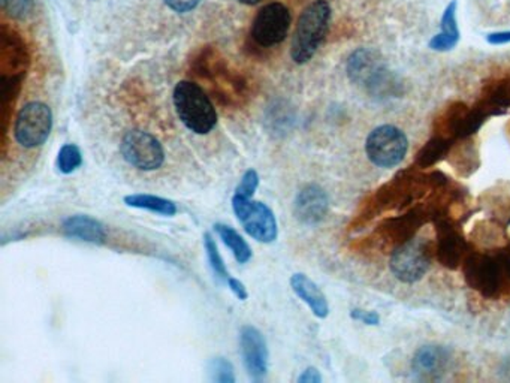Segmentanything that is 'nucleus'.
Returning a JSON list of instances; mask_svg holds the SVG:
<instances>
[{"instance_id": "obj_3", "label": "nucleus", "mask_w": 510, "mask_h": 383, "mask_svg": "<svg viewBox=\"0 0 510 383\" xmlns=\"http://www.w3.org/2000/svg\"><path fill=\"white\" fill-rule=\"evenodd\" d=\"M331 22V6L326 0H314L301 14L292 38V61L304 65L313 59L323 43Z\"/></svg>"}, {"instance_id": "obj_4", "label": "nucleus", "mask_w": 510, "mask_h": 383, "mask_svg": "<svg viewBox=\"0 0 510 383\" xmlns=\"http://www.w3.org/2000/svg\"><path fill=\"white\" fill-rule=\"evenodd\" d=\"M177 116L181 123L197 135L210 134L217 125V111L201 86L180 81L172 93Z\"/></svg>"}, {"instance_id": "obj_5", "label": "nucleus", "mask_w": 510, "mask_h": 383, "mask_svg": "<svg viewBox=\"0 0 510 383\" xmlns=\"http://www.w3.org/2000/svg\"><path fill=\"white\" fill-rule=\"evenodd\" d=\"M433 254V243L415 235L390 252V272L403 283H416L428 273Z\"/></svg>"}, {"instance_id": "obj_24", "label": "nucleus", "mask_w": 510, "mask_h": 383, "mask_svg": "<svg viewBox=\"0 0 510 383\" xmlns=\"http://www.w3.org/2000/svg\"><path fill=\"white\" fill-rule=\"evenodd\" d=\"M204 249H206L207 259H208L211 272L215 274L216 279L219 280L220 283H227V280L231 276H229L224 258L217 249L215 237L210 233L204 235Z\"/></svg>"}, {"instance_id": "obj_1", "label": "nucleus", "mask_w": 510, "mask_h": 383, "mask_svg": "<svg viewBox=\"0 0 510 383\" xmlns=\"http://www.w3.org/2000/svg\"><path fill=\"white\" fill-rule=\"evenodd\" d=\"M466 283L488 300L510 293V245L486 252H470L464 259Z\"/></svg>"}, {"instance_id": "obj_29", "label": "nucleus", "mask_w": 510, "mask_h": 383, "mask_svg": "<svg viewBox=\"0 0 510 383\" xmlns=\"http://www.w3.org/2000/svg\"><path fill=\"white\" fill-rule=\"evenodd\" d=\"M351 318L360 321V322L365 323V325H371V327H376L380 322V316L378 313L361 311V309H353L351 311Z\"/></svg>"}, {"instance_id": "obj_6", "label": "nucleus", "mask_w": 510, "mask_h": 383, "mask_svg": "<svg viewBox=\"0 0 510 383\" xmlns=\"http://www.w3.org/2000/svg\"><path fill=\"white\" fill-rule=\"evenodd\" d=\"M53 129V111L43 102H29L14 121V139L27 150L43 146Z\"/></svg>"}, {"instance_id": "obj_12", "label": "nucleus", "mask_w": 510, "mask_h": 383, "mask_svg": "<svg viewBox=\"0 0 510 383\" xmlns=\"http://www.w3.org/2000/svg\"><path fill=\"white\" fill-rule=\"evenodd\" d=\"M427 222H431V217H429L427 208L424 207V204H419V206L410 208L408 213H404L403 215L385 220L376 229V235H378L379 243H382L385 249L390 247V250H394L395 247H399V244L415 237L420 226Z\"/></svg>"}, {"instance_id": "obj_17", "label": "nucleus", "mask_w": 510, "mask_h": 383, "mask_svg": "<svg viewBox=\"0 0 510 383\" xmlns=\"http://www.w3.org/2000/svg\"><path fill=\"white\" fill-rule=\"evenodd\" d=\"M62 233L66 238L91 244H102L107 240L105 225L89 215H68L62 222Z\"/></svg>"}, {"instance_id": "obj_10", "label": "nucleus", "mask_w": 510, "mask_h": 383, "mask_svg": "<svg viewBox=\"0 0 510 383\" xmlns=\"http://www.w3.org/2000/svg\"><path fill=\"white\" fill-rule=\"evenodd\" d=\"M436 225V244H434V254L438 263L449 270H457L461 267L464 259L470 254L468 243L464 238L461 229L455 220L449 215H443L434 220Z\"/></svg>"}, {"instance_id": "obj_16", "label": "nucleus", "mask_w": 510, "mask_h": 383, "mask_svg": "<svg viewBox=\"0 0 510 383\" xmlns=\"http://www.w3.org/2000/svg\"><path fill=\"white\" fill-rule=\"evenodd\" d=\"M330 210V198L325 190L319 185H305L296 194L293 201V213L301 224L313 225L321 224L325 219Z\"/></svg>"}, {"instance_id": "obj_14", "label": "nucleus", "mask_w": 510, "mask_h": 383, "mask_svg": "<svg viewBox=\"0 0 510 383\" xmlns=\"http://www.w3.org/2000/svg\"><path fill=\"white\" fill-rule=\"evenodd\" d=\"M450 362L452 355L445 346H422L413 355L412 373L418 380L436 382L449 371Z\"/></svg>"}, {"instance_id": "obj_7", "label": "nucleus", "mask_w": 510, "mask_h": 383, "mask_svg": "<svg viewBox=\"0 0 510 383\" xmlns=\"http://www.w3.org/2000/svg\"><path fill=\"white\" fill-rule=\"evenodd\" d=\"M232 210L236 219L243 225L245 233L257 243L271 244L279 237V225L277 219L266 204L254 201V199L232 196Z\"/></svg>"}, {"instance_id": "obj_8", "label": "nucleus", "mask_w": 510, "mask_h": 383, "mask_svg": "<svg viewBox=\"0 0 510 383\" xmlns=\"http://www.w3.org/2000/svg\"><path fill=\"white\" fill-rule=\"evenodd\" d=\"M409 150L408 137L392 125H382L370 132L365 141V153L379 168H394L401 164Z\"/></svg>"}, {"instance_id": "obj_22", "label": "nucleus", "mask_w": 510, "mask_h": 383, "mask_svg": "<svg viewBox=\"0 0 510 383\" xmlns=\"http://www.w3.org/2000/svg\"><path fill=\"white\" fill-rule=\"evenodd\" d=\"M454 144V141L445 139L442 135H434L433 139H429L418 151V155H416V167L422 169L431 168V167L438 164L440 160L445 159L449 155V151L452 150Z\"/></svg>"}, {"instance_id": "obj_18", "label": "nucleus", "mask_w": 510, "mask_h": 383, "mask_svg": "<svg viewBox=\"0 0 510 383\" xmlns=\"http://www.w3.org/2000/svg\"><path fill=\"white\" fill-rule=\"evenodd\" d=\"M291 288L301 302L309 306L312 313L319 319H325L330 314V306L326 302L325 293L322 292L318 284L303 273H296L291 277Z\"/></svg>"}, {"instance_id": "obj_15", "label": "nucleus", "mask_w": 510, "mask_h": 383, "mask_svg": "<svg viewBox=\"0 0 510 383\" xmlns=\"http://www.w3.org/2000/svg\"><path fill=\"white\" fill-rule=\"evenodd\" d=\"M29 65L26 43L8 27L0 34V70L2 77H24Z\"/></svg>"}, {"instance_id": "obj_31", "label": "nucleus", "mask_w": 510, "mask_h": 383, "mask_svg": "<svg viewBox=\"0 0 510 383\" xmlns=\"http://www.w3.org/2000/svg\"><path fill=\"white\" fill-rule=\"evenodd\" d=\"M226 284L227 288L231 289V292L236 295V300L245 302L249 298V291H247L245 284L241 280L236 279V277H229Z\"/></svg>"}, {"instance_id": "obj_20", "label": "nucleus", "mask_w": 510, "mask_h": 383, "mask_svg": "<svg viewBox=\"0 0 510 383\" xmlns=\"http://www.w3.org/2000/svg\"><path fill=\"white\" fill-rule=\"evenodd\" d=\"M461 141H463V144L459 142L458 146L454 144V147H452V150L447 155L449 156L447 162L454 167L455 171L459 176H472L479 168V153H477L476 146L470 141V139H461Z\"/></svg>"}, {"instance_id": "obj_9", "label": "nucleus", "mask_w": 510, "mask_h": 383, "mask_svg": "<svg viewBox=\"0 0 510 383\" xmlns=\"http://www.w3.org/2000/svg\"><path fill=\"white\" fill-rule=\"evenodd\" d=\"M120 153L130 167L140 171H156L165 162V148L159 139L144 130L126 132L121 139Z\"/></svg>"}, {"instance_id": "obj_30", "label": "nucleus", "mask_w": 510, "mask_h": 383, "mask_svg": "<svg viewBox=\"0 0 510 383\" xmlns=\"http://www.w3.org/2000/svg\"><path fill=\"white\" fill-rule=\"evenodd\" d=\"M199 2H201V0H165V4H167L172 11L180 14L189 13L192 9L197 8Z\"/></svg>"}, {"instance_id": "obj_27", "label": "nucleus", "mask_w": 510, "mask_h": 383, "mask_svg": "<svg viewBox=\"0 0 510 383\" xmlns=\"http://www.w3.org/2000/svg\"><path fill=\"white\" fill-rule=\"evenodd\" d=\"M259 180L261 178H259L256 169H247L241 177L240 183L236 186V194L234 195L240 196V198L254 199L255 192L259 187Z\"/></svg>"}, {"instance_id": "obj_19", "label": "nucleus", "mask_w": 510, "mask_h": 383, "mask_svg": "<svg viewBox=\"0 0 510 383\" xmlns=\"http://www.w3.org/2000/svg\"><path fill=\"white\" fill-rule=\"evenodd\" d=\"M459 41V29L457 24V2L447 5L442 17V34L429 41V48L434 52H450Z\"/></svg>"}, {"instance_id": "obj_13", "label": "nucleus", "mask_w": 510, "mask_h": 383, "mask_svg": "<svg viewBox=\"0 0 510 383\" xmlns=\"http://www.w3.org/2000/svg\"><path fill=\"white\" fill-rule=\"evenodd\" d=\"M240 352L247 375L254 380L265 379L270 367V352L265 337L256 327L245 325L241 328Z\"/></svg>"}, {"instance_id": "obj_11", "label": "nucleus", "mask_w": 510, "mask_h": 383, "mask_svg": "<svg viewBox=\"0 0 510 383\" xmlns=\"http://www.w3.org/2000/svg\"><path fill=\"white\" fill-rule=\"evenodd\" d=\"M291 27V13L282 4H270L257 13L250 36L261 48L274 47L284 43Z\"/></svg>"}, {"instance_id": "obj_23", "label": "nucleus", "mask_w": 510, "mask_h": 383, "mask_svg": "<svg viewBox=\"0 0 510 383\" xmlns=\"http://www.w3.org/2000/svg\"><path fill=\"white\" fill-rule=\"evenodd\" d=\"M215 231L219 235L220 240L224 242L227 249L231 250L234 258L238 263H249L254 252L250 249L249 243L245 242V238L241 237L240 234L236 233V229L225 224H216Z\"/></svg>"}, {"instance_id": "obj_2", "label": "nucleus", "mask_w": 510, "mask_h": 383, "mask_svg": "<svg viewBox=\"0 0 510 383\" xmlns=\"http://www.w3.org/2000/svg\"><path fill=\"white\" fill-rule=\"evenodd\" d=\"M349 80L376 100L399 98L404 93L403 80L386 65L382 54L371 48H358L346 65Z\"/></svg>"}, {"instance_id": "obj_26", "label": "nucleus", "mask_w": 510, "mask_h": 383, "mask_svg": "<svg viewBox=\"0 0 510 383\" xmlns=\"http://www.w3.org/2000/svg\"><path fill=\"white\" fill-rule=\"evenodd\" d=\"M208 376L211 382L215 383H236V370L231 361H227L225 357H216L210 359L208 366Z\"/></svg>"}, {"instance_id": "obj_32", "label": "nucleus", "mask_w": 510, "mask_h": 383, "mask_svg": "<svg viewBox=\"0 0 510 383\" xmlns=\"http://www.w3.org/2000/svg\"><path fill=\"white\" fill-rule=\"evenodd\" d=\"M298 382L300 383H321L322 375L321 371L316 369V367H307L303 373H301L300 378H298Z\"/></svg>"}, {"instance_id": "obj_21", "label": "nucleus", "mask_w": 510, "mask_h": 383, "mask_svg": "<svg viewBox=\"0 0 510 383\" xmlns=\"http://www.w3.org/2000/svg\"><path fill=\"white\" fill-rule=\"evenodd\" d=\"M123 203L130 208H138V210L150 211L156 215H167L172 217L177 215L178 207L171 199L156 196V195L147 194H132L126 195Z\"/></svg>"}, {"instance_id": "obj_33", "label": "nucleus", "mask_w": 510, "mask_h": 383, "mask_svg": "<svg viewBox=\"0 0 510 383\" xmlns=\"http://www.w3.org/2000/svg\"><path fill=\"white\" fill-rule=\"evenodd\" d=\"M486 41L493 45H502L510 43V32H498V34H489Z\"/></svg>"}, {"instance_id": "obj_34", "label": "nucleus", "mask_w": 510, "mask_h": 383, "mask_svg": "<svg viewBox=\"0 0 510 383\" xmlns=\"http://www.w3.org/2000/svg\"><path fill=\"white\" fill-rule=\"evenodd\" d=\"M238 2H241V4L245 5H256L259 4L261 0H238Z\"/></svg>"}, {"instance_id": "obj_25", "label": "nucleus", "mask_w": 510, "mask_h": 383, "mask_svg": "<svg viewBox=\"0 0 510 383\" xmlns=\"http://www.w3.org/2000/svg\"><path fill=\"white\" fill-rule=\"evenodd\" d=\"M82 153L75 144H64L57 155V169L64 176L75 173L82 168Z\"/></svg>"}, {"instance_id": "obj_28", "label": "nucleus", "mask_w": 510, "mask_h": 383, "mask_svg": "<svg viewBox=\"0 0 510 383\" xmlns=\"http://www.w3.org/2000/svg\"><path fill=\"white\" fill-rule=\"evenodd\" d=\"M2 8L9 17L23 20L34 11V0H2Z\"/></svg>"}]
</instances>
